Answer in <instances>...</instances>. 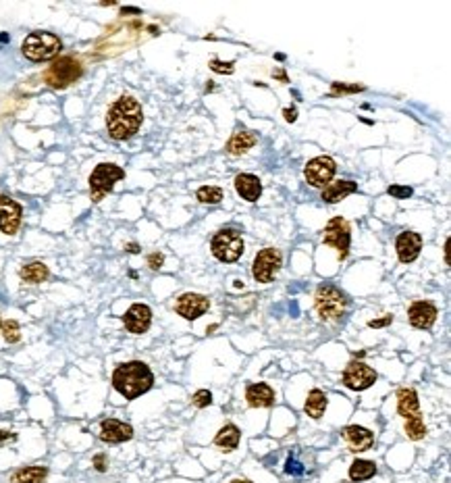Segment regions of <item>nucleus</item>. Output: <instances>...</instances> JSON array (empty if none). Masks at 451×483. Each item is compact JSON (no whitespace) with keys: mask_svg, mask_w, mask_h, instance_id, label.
<instances>
[{"mask_svg":"<svg viewBox=\"0 0 451 483\" xmlns=\"http://www.w3.org/2000/svg\"><path fill=\"white\" fill-rule=\"evenodd\" d=\"M144 110L131 96H121L106 115V129L112 140H129L142 127Z\"/></svg>","mask_w":451,"mask_h":483,"instance_id":"f257e3e1","label":"nucleus"},{"mask_svg":"<svg viewBox=\"0 0 451 483\" xmlns=\"http://www.w3.org/2000/svg\"><path fill=\"white\" fill-rule=\"evenodd\" d=\"M154 383L150 367L142 361H129L115 369L112 385L125 400H136L146 394Z\"/></svg>","mask_w":451,"mask_h":483,"instance_id":"f03ea898","label":"nucleus"},{"mask_svg":"<svg viewBox=\"0 0 451 483\" xmlns=\"http://www.w3.org/2000/svg\"><path fill=\"white\" fill-rule=\"evenodd\" d=\"M348 296L331 285V283H325L316 290V296H314V307H316V313L322 321L327 323H335L341 321L346 317V311H348Z\"/></svg>","mask_w":451,"mask_h":483,"instance_id":"7ed1b4c3","label":"nucleus"},{"mask_svg":"<svg viewBox=\"0 0 451 483\" xmlns=\"http://www.w3.org/2000/svg\"><path fill=\"white\" fill-rule=\"evenodd\" d=\"M60 49H63V42L58 40V36H54L51 32H34L23 40V46H21L25 58L34 63L51 60L60 53Z\"/></svg>","mask_w":451,"mask_h":483,"instance_id":"20e7f679","label":"nucleus"},{"mask_svg":"<svg viewBox=\"0 0 451 483\" xmlns=\"http://www.w3.org/2000/svg\"><path fill=\"white\" fill-rule=\"evenodd\" d=\"M210 248L221 263H235L244 255V238L237 229H221L212 238Z\"/></svg>","mask_w":451,"mask_h":483,"instance_id":"39448f33","label":"nucleus"},{"mask_svg":"<svg viewBox=\"0 0 451 483\" xmlns=\"http://www.w3.org/2000/svg\"><path fill=\"white\" fill-rule=\"evenodd\" d=\"M123 177H125V171L119 165H115V162H100L92 171V175H90V194H92V200L94 202H100L108 192H112L115 183L119 179H123Z\"/></svg>","mask_w":451,"mask_h":483,"instance_id":"423d86ee","label":"nucleus"},{"mask_svg":"<svg viewBox=\"0 0 451 483\" xmlns=\"http://www.w3.org/2000/svg\"><path fill=\"white\" fill-rule=\"evenodd\" d=\"M84 69H81V63L73 56H63L58 60L52 63V67L44 73V79L46 84L52 86V88H67L71 84H75L79 77H81Z\"/></svg>","mask_w":451,"mask_h":483,"instance_id":"0eeeda50","label":"nucleus"},{"mask_svg":"<svg viewBox=\"0 0 451 483\" xmlns=\"http://www.w3.org/2000/svg\"><path fill=\"white\" fill-rule=\"evenodd\" d=\"M283 267V257L277 248H264L256 255L254 265H251V275L258 283H270L277 273Z\"/></svg>","mask_w":451,"mask_h":483,"instance_id":"6e6552de","label":"nucleus"},{"mask_svg":"<svg viewBox=\"0 0 451 483\" xmlns=\"http://www.w3.org/2000/svg\"><path fill=\"white\" fill-rule=\"evenodd\" d=\"M322 240H325V244L333 246V248L339 252V259H341V261L348 259V255H350L351 236L350 225H348L346 219H341V217L331 219V221L327 223L325 231H322Z\"/></svg>","mask_w":451,"mask_h":483,"instance_id":"1a4fd4ad","label":"nucleus"},{"mask_svg":"<svg viewBox=\"0 0 451 483\" xmlns=\"http://www.w3.org/2000/svg\"><path fill=\"white\" fill-rule=\"evenodd\" d=\"M337 171V165L331 157H316L312 161L306 165L303 169V175H306V181L314 188H325L333 175Z\"/></svg>","mask_w":451,"mask_h":483,"instance_id":"9d476101","label":"nucleus"},{"mask_svg":"<svg viewBox=\"0 0 451 483\" xmlns=\"http://www.w3.org/2000/svg\"><path fill=\"white\" fill-rule=\"evenodd\" d=\"M374 381H377V371L370 369L362 361H351L344 371V385L353 389V392L368 389L370 385H374Z\"/></svg>","mask_w":451,"mask_h":483,"instance_id":"9b49d317","label":"nucleus"},{"mask_svg":"<svg viewBox=\"0 0 451 483\" xmlns=\"http://www.w3.org/2000/svg\"><path fill=\"white\" fill-rule=\"evenodd\" d=\"M21 217H23L21 205L15 202L13 198L0 194V231L6 236H15L19 231Z\"/></svg>","mask_w":451,"mask_h":483,"instance_id":"f8f14e48","label":"nucleus"},{"mask_svg":"<svg viewBox=\"0 0 451 483\" xmlns=\"http://www.w3.org/2000/svg\"><path fill=\"white\" fill-rule=\"evenodd\" d=\"M208 309H210V300L202 294H183L175 304V311L188 321H196Z\"/></svg>","mask_w":451,"mask_h":483,"instance_id":"ddd939ff","label":"nucleus"},{"mask_svg":"<svg viewBox=\"0 0 451 483\" xmlns=\"http://www.w3.org/2000/svg\"><path fill=\"white\" fill-rule=\"evenodd\" d=\"M123 323H125V329H127L129 333L140 335V333L148 331V327H150L152 323L150 307L140 304V302H138V304H131V307L127 309V313L123 315Z\"/></svg>","mask_w":451,"mask_h":483,"instance_id":"4468645a","label":"nucleus"},{"mask_svg":"<svg viewBox=\"0 0 451 483\" xmlns=\"http://www.w3.org/2000/svg\"><path fill=\"white\" fill-rule=\"evenodd\" d=\"M437 307L431 304V302H424V300H418L410 307L407 311V317H410V323L416 327V329H431L435 321H437Z\"/></svg>","mask_w":451,"mask_h":483,"instance_id":"2eb2a0df","label":"nucleus"},{"mask_svg":"<svg viewBox=\"0 0 451 483\" xmlns=\"http://www.w3.org/2000/svg\"><path fill=\"white\" fill-rule=\"evenodd\" d=\"M396 250H398L401 263H412L418 259V255L422 250V238L414 231H401L398 242H396Z\"/></svg>","mask_w":451,"mask_h":483,"instance_id":"dca6fc26","label":"nucleus"},{"mask_svg":"<svg viewBox=\"0 0 451 483\" xmlns=\"http://www.w3.org/2000/svg\"><path fill=\"white\" fill-rule=\"evenodd\" d=\"M133 437V427L117 419H104L100 423V439L108 444H121Z\"/></svg>","mask_w":451,"mask_h":483,"instance_id":"f3484780","label":"nucleus"},{"mask_svg":"<svg viewBox=\"0 0 451 483\" xmlns=\"http://www.w3.org/2000/svg\"><path fill=\"white\" fill-rule=\"evenodd\" d=\"M235 190H237V194H240L244 200H248V202H256V200L262 196V183H260V179H258L256 175H251V173H242V175L235 177Z\"/></svg>","mask_w":451,"mask_h":483,"instance_id":"a211bd4d","label":"nucleus"},{"mask_svg":"<svg viewBox=\"0 0 451 483\" xmlns=\"http://www.w3.org/2000/svg\"><path fill=\"white\" fill-rule=\"evenodd\" d=\"M246 400L254 408H266L275 402V389L266 383H251L246 389Z\"/></svg>","mask_w":451,"mask_h":483,"instance_id":"6ab92c4d","label":"nucleus"},{"mask_svg":"<svg viewBox=\"0 0 451 483\" xmlns=\"http://www.w3.org/2000/svg\"><path fill=\"white\" fill-rule=\"evenodd\" d=\"M344 437L348 439V444H350L355 452L370 450L372 444H374L372 431L366 430V427H360V425H350V427H346V430H344Z\"/></svg>","mask_w":451,"mask_h":483,"instance_id":"aec40b11","label":"nucleus"},{"mask_svg":"<svg viewBox=\"0 0 451 483\" xmlns=\"http://www.w3.org/2000/svg\"><path fill=\"white\" fill-rule=\"evenodd\" d=\"M353 192H358V183H353L350 179H339L335 183H329L322 192V200L329 205H335L339 200H344L346 196H350Z\"/></svg>","mask_w":451,"mask_h":483,"instance_id":"412c9836","label":"nucleus"},{"mask_svg":"<svg viewBox=\"0 0 451 483\" xmlns=\"http://www.w3.org/2000/svg\"><path fill=\"white\" fill-rule=\"evenodd\" d=\"M398 413L403 419L420 415V402H418V394L412 387H401L398 392Z\"/></svg>","mask_w":451,"mask_h":483,"instance_id":"4be33fe9","label":"nucleus"},{"mask_svg":"<svg viewBox=\"0 0 451 483\" xmlns=\"http://www.w3.org/2000/svg\"><path fill=\"white\" fill-rule=\"evenodd\" d=\"M258 142V136L254 134V131H250V129H240V131H235L233 136H231V140H229V144H227V153L229 155H244V153H248L251 146Z\"/></svg>","mask_w":451,"mask_h":483,"instance_id":"5701e85b","label":"nucleus"},{"mask_svg":"<svg viewBox=\"0 0 451 483\" xmlns=\"http://www.w3.org/2000/svg\"><path fill=\"white\" fill-rule=\"evenodd\" d=\"M327 406H329L327 394H325L322 389H312V392L308 394V400H306V404H303V411H306L308 417L320 419V417L325 415Z\"/></svg>","mask_w":451,"mask_h":483,"instance_id":"b1692460","label":"nucleus"},{"mask_svg":"<svg viewBox=\"0 0 451 483\" xmlns=\"http://www.w3.org/2000/svg\"><path fill=\"white\" fill-rule=\"evenodd\" d=\"M48 477L46 467H23L11 475V483H44Z\"/></svg>","mask_w":451,"mask_h":483,"instance_id":"393cba45","label":"nucleus"},{"mask_svg":"<svg viewBox=\"0 0 451 483\" xmlns=\"http://www.w3.org/2000/svg\"><path fill=\"white\" fill-rule=\"evenodd\" d=\"M240 437H242V433H240V430L235 427V425H225L223 430L216 433V437H214V444L218 446V448H223L225 452H231V450H235L237 446H240Z\"/></svg>","mask_w":451,"mask_h":483,"instance_id":"a878e982","label":"nucleus"},{"mask_svg":"<svg viewBox=\"0 0 451 483\" xmlns=\"http://www.w3.org/2000/svg\"><path fill=\"white\" fill-rule=\"evenodd\" d=\"M377 475V465L372 461H364V458H358L353 461L350 467V479L351 482H366L370 477Z\"/></svg>","mask_w":451,"mask_h":483,"instance_id":"bb28decb","label":"nucleus"},{"mask_svg":"<svg viewBox=\"0 0 451 483\" xmlns=\"http://www.w3.org/2000/svg\"><path fill=\"white\" fill-rule=\"evenodd\" d=\"M19 275H21V279L25 283H42V281L48 279L51 271L44 263H30V265H25L19 271Z\"/></svg>","mask_w":451,"mask_h":483,"instance_id":"cd10ccee","label":"nucleus"},{"mask_svg":"<svg viewBox=\"0 0 451 483\" xmlns=\"http://www.w3.org/2000/svg\"><path fill=\"white\" fill-rule=\"evenodd\" d=\"M405 433H407L410 439H422L426 435V425H424L420 415H414V417L405 419Z\"/></svg>","mask_w":451,"mask_h":483,"instance_id":"c85d7f7f","label":"nucleus"},{"mask_svg":"<svg viewBox=\"0 0 451 483\" xmlns=\"http://www.w3.org/2000/svg\"><path fill=\"white\" fill-rule=\"evenodd\" d=\"M198 200L204 202V205H218L223 200V190L221 188H214V186H204L196 192Z\"/></svg>","mask_w":451,"mask_h":483,"instance_id":"c756f323","label":"nucleus"},{"mask_svg":"<svg viewBox=\"0 0 451 483\" xmlns=\"http://www.w3.org/2000/svg\"><path fill=\"white\" fill-rule=\"evenodd\" d=\"M0 331H2V337H4L8 344H15V342H19V337H21V327H19V323L13 321V319L0 321Z\"/></svg>","mask_w":451,"mask_h":483,"instance_id":"7c9ffc66","label":"nucleus"},{"mask_svg":"<svg viewBox=\"0 0 451 483\" xmlns=\"http://www.w3.org/2000/svg\"><path fill=\"white\" fill-rule=\"evenodd\" d=\"M387 194L393 196V198H398V200H403V198H410L414 194V190L410 186H398V183H393V186L387 188Z\"/></svg>","mask_w":451,"mask_h":483,"instance_id":"2f4dec72","label":"nucleus"},{"mask_svg":"<svg viewBox=\"0 0 451 483\" xmlns=\"http://www.w3.org/2000/svg\"><path fill=\"white\" fill-rule=\"evenodd\" d=\"M192 404L198 406V408L210 406V404H212V394H210L208 389H198V392L194 394V398H192Z\"/></svg>","mask_w":451,"mask_h":483,"instance_id":"473e14b6","label":"nucleus"},{"mask_svg":"<svg viewBox=\"0 0 451 483\" xmlns=\"http://www.w3.org/2000/svg\"><path fill=\"white\" fill-rule=\"evenodd\" d=\"M235 63H223V60H212V71L214 73H233Z\"/></svg>","mask_w":451,"mask_h":483,"instance_id":"72a5a7b5","label":"nucleus"},{"mask_svg":"<svg viewBox=\"0 0 451 483\" xmlns=\"http://www.w3.org/2000/svg\"><path fill=\"white\" fill-rule=\"evenodd\" d=\"M364 86H344V84H333V94L339 92H362Z\"/></svg>","mask_w":451,"mask_h":483,"instance_id":"f704fd0d","label":"nucleus"},{"mask_svg":"<svg viewBox=\"0 0 451 483\" xmlns=\"http://www.w3.org/2000/svg\"><path fill=\"white\" fill-rule=\"evenodd\" d=\"M162 263H164V257H162L160 252H154V255L148 257V265H150V269H154V271H158V269L162 267Z\"/></svg>","mask_w":451,"mask_h":483,"instance_id":"c9c22d12","label":"nucleus"},{"mask_svg":"<svg viewBox=\"0 0 451 483\" xmlns=\"http://www.w3.org/2000/svg\"><path fill=\"white\" fill-rule=\"evenodd\" d=\"M94 467H96V471L104 473V471L108 469V458H106L104 454H96V456H94Z\"/></svg>","mask_w":451,"mask_h":483,"instance_id":"e433bc0d","label":"nucleus"},{"mask_svg":"<svg viewBox=\"0 0 451 483\" xmlns=\"http://www.w3.org/2000/svg\"><path fill=\"white\" fill-rule=\"evenodd\" d=\"M391 323H393V317H391V315H387V317H383V319L370 321L368 323V327H385V325H391Z\"/></svg>","mask_w":451,"mask_h":483,"instance_id":"4c0bfd02","label":"nucleus"},{"mask_svg":"<svg viewBox=\"0 0 451 483\" xmlns=\"http://www.w3.org/2000/svg\"><path fill=\"white\" fill-rule=\"evenodd\" d=\"M17 435L13 433V431H0V446H4V444H8V442H13Z\"/></svg>","mask_w":451,"mask_h":483,"instance_id":"58836bf2","label":"nucleus"},{"mask_svg":"<svg viewBox=\"0 0 451 483\" xmlns=\"http://www.w3.org/2000/svg\"><path fill=\"white\" fill-rule=\"evenodd\" d=\"M285 471H287V473H298V475H300L301 467L298 463H294V461H287V469H285Z\"/></svg>","mask_w":451,"mask_h":483,"instance_id":"ea45409f","label":"nucleus"},{"mask_svg":"<svg viewBox=\"0 0 451 483\" xmlns=\"http://www.w3.org/2000/svg\"><path fill=\"white\" fill-rule=\"evenodd\" d=\"M283 115H285L287 121H296V119H298V110H296V108H285Z\"/></svg>","mask_w":451,"mask_h":483,"instance_id":"a19ab883","label":"nucleus"},{"mask_svg":"<svg viewBox=\"0 0 451 483\" xmlns=\"http://www.w3.org/2000/svg\"><path fill=\"white\" fill-rule=\"evenodd\" d=\"M127 252L136 255V252H140V246L138 244H127Z\"/></svg>","mask_w":451,"mask_h":483,"instance_id":"79ce46f5","label":"nucleus"},{"mask_svg":"<svg viewBox=\"0 0 451 483\" xmlns=\"http://www.w3.org/2000/svg\"><path fill=\"white\" fill-rule=\"evenodd\" d=\"M123 13H140L138 8H123Z\"/></svg>","mask_w":451,"mask_h":483,"instance_id":"37998d69","label":"nucleus"},{"mask_svg":"<svg viewBox=\"0 0 451 483\" xmlns=\"http://www.w3.org/2000/svg\"><path fill=\"white\" fill-rule=\"evenodd\" d=\"M231 483H251V482H248V479H233Z\"/></svg>","mask_w":451,"mask_h":483,"instance_id":"c03bdc74","label":"nucleus"}]
</instances>
